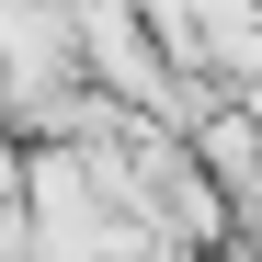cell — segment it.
I'll return each mask as SVG.
<instances>
[{
	"instance_id": "cell-1",
	"label": "cell",
	"mask_w": 262,
	"mask_h": 262,
	"mask_svg": "<svg viewBox=\"0 0 262 262\" xmlns=\"http://www.w3.org/2000/svg\"><path fill=\"white\" fill-rule=\"evenodd\" d=\"M183 12H194V69L228 80V92H251L262 80V12L251 0H183Z\"/></svg>"
}]
</instances>
